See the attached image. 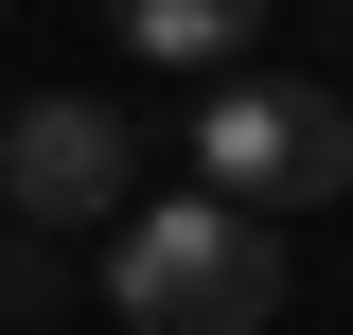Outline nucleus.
<instances>
[{"mask_svg": "<svg viewBox=\"0 0 353 335\" xmlns=\"http://www.w3.org/2000/svg\"><path fill=\"white\" fill-rule=\"evenodd\" d=\"M106 318L124 335H265L283 318V247H265L248 194H141L124 230H106Z\"/></svg>", "mask_w": 353, "mask_h": 335, "instance_id": "obj_1", "label": "nucleus"}, {"mask_svg": "<svg viewBox=\"0 0 353 335\" xmlns=\"http://www.w3.org/2000/svg\"><path fill=\"white\" fill-rule=\"evenodd\" d=\"M194 176L248 194V212H318V194H353V106L301 88V71H212V106H194Z\"/></svg>", "mask_w": 353, "mask_h": 335, "instance_id": "obj_2", "label": "nucleus"}, {"mask_svg": "<svg viewBox=\"0 0 353 335\" xmlns=\"http://www.w3.org/2000/svg\"><path fill=\"white\" fill-rule=\"evenodd\" d=\"M124 176H141V141H124L106 88L0 106V212H18V230H124Z\"/></svg>", "mask_w": 353, "mask_h": 335, "instance_id": "obj_3", "label": "nucleus"}, {"mask_svg": "<svg viewBox=\"0 0 353 335\" xmlns=\"http://www.w3.org/2000/svg\"><path fill=\"white\" fill-rule=\"evenodd\" d=\"M106 18L141 71H248V36H265V0H106Z\"/></svg>", "mask_w": 353, "mask_h": 335, "instance_id": "obj_4", "label": "nucleus"}, {"mask_svg": "<svg viewBox=\"0 0 353 335\" xmlns=\"http://www.w3.org/2000/svg\"><path fill=\"white\" fill-rule=\"evenodd\" d=\"M336 18H353V0H336Z\"/></svg>", "mask_w": 353, "mask_h": 335, "instance_id": "obj_5", "label": "nucleus"}]
</instances>
